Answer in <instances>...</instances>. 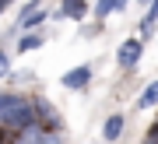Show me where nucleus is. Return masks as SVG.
Instances as JSON below:
<instances>
[{"label":"nucleus","mask_w":158,"mask_h":144,"mask_svg":"<svg viewBox=\"0 0 158 144\" xmlns=\"http://www.w3.org/2000/svg\"><path fill=\"white\" fill-rule=\"evenodd\" d=\"M18 144H63V137L56 130H46V127H25V130H18Z\"/></svg>","instance_id":"2"},{"label":"nucleus","mask_w":158,"mask_h":144,"mask_svg":"<svg viewBox=\"0 0 158 144\" xmlns=\"http://www.w3.org/2000/svg\"><path fill=\"white\" fill-rule=\"evenodd\" d=\"M151 141H158V123H155V127H151Z\"/></svg>","instance_id":"14"},{"label":"nucleus","mask_w":158,"mask_h":144,"mask_svg":"<svg viewBox=\"0 0 158 144\" xmlns=\"http://www.w3.org/2000/svg\"><path fill=\"white\" fill-rule=\"evenodd\" d=\"M113 4H116V0H98V4H95V18H106L109 11H113Z\"/></svg>","instance_id":"10"},{"label":"nucleus","mask_w":158,"mask_h":144,"mask_svg":"<svg viewBox=\"0 0 158 144\" xmlns=\"http://www.w3.org/2000/svg\"><path fill=\"white\" fill-rule=\"evenodd\" d=\"M42 42H46V35H42V32H28V35H21L18 49H21V53H32V49H39Z\"/></svg>","instance_id":"7"},{"label":"nucleus","mask_w":158,"mask_h":144,"mask_svg":"<svg viewBox=\"0 0 158 144\" xmlns=\"http://www.w3.org/2000/svg\"><path fill=\"white\" fill-rule=\"evenodd\" d=\"M148 144H158V141H148Z\"/></svg>","instance_id":"17"},{"label":"nucleus","mask_w":158,"mask_h":144,"mask_svg":"<svg viewBox=\"0 0 158 144\" xmlns=\"http://www.w3.org/2000/svg\"><path fill=\"white\" fill-rule=\"evenodd\" d=\"M123 127H127V120L119 116V112H116V116H109V120H106V127H102L106 141H119V137H123Z\"/></svg>","instance_id":"6"},{"label":"nucleus","mask_w":158,"mask_h":144,"mask_svg":"<svg viewBox=\"0 0 158 144\" xmlns=\"http://www.w3.org/2000/svg\"><path fill=\"white\" fill-rule=\"evenodd\" d=\"M88 81H91V63H81V67H74V70L63 74V88H70V91L88 88Z\"/></svg>","instance_id":"4"},{"label":"nucleus","mask_w":158,"mask_h":144,"mask_svg":"<svg viewBox=\"0 0 158 144\" xmlns=\"http://www.w3.org/2000/svg\"><path fill=\"white\" fill-rule=\"evenodd\" d=\"M7 74H11V56L0 49V78H7Z\"/></svg>","instance_id":"11"},{"label":"nucleus","mask_w":158,"mask_h":144,"mask_svg":"<svg viewBox=\"0 0 158 144\" xmlns=\"http://www.w3.org/2000/svg\"><path fill=\"white\" fill-rule=\"evenodd\" d=\"M85 18V0H63V18Z\"/></svg>","instance_id":"9"},{"label":"nucleus","mask_w":158,"mask_h":144,"mask_svg":"<svg viewBox=\"0 0 158 144\" xmlns=\"http://www.w3.org/2000/svg\"><path fill=\"white\" fill-rule=\"evenodd\" d=\"M0 123H4V127H11V130H25V127H32V123H35V105L25 102V99H18L11 109L0 112Z\"/></svg>","instance_id":"1"},{"label":"nucleus","mask_w":158,"mask_h":144,"mask_svg":"<svg viewBox=\"0 0 158 144\" xmlns=\"http://www.w3.org/2000/svg\"><path fill=\"white\" fill-rule=\"evenodd\" d=\"M137 105H141V109H151V105H158V81H155V84H148V88L141 91Z\"/></svg>","instance_id":"8"},{"label":"nucleus","mask_w":158,"mask_h":144,"mask_svg":"<svg viewBox=\"0 0 158 144\" xmlns=\"http://www.w3.org/2000/svg\"><path fill=\"white\" fill-rule=\"evenodd\" d=\"M42 18H46V14H42V0H32V4H25V11H21V18H18V25H21V28H35Z\"/></svg>","instance_id":"5"},{"label":"nucleus","mask_w":158,"mask_h":144,"mask_svg":"<svg viewBox=\"0 0 158 144\" xmlns=\"http://www.w3.org/2000/svg\"><path fill=\"white\" fill-rule=\"evenodd\" d=\"M155 18H158V0H151V4H148V14H144V21H151V25H155Z\"/></svg>","instance_id":"12"},{"label":"nucleus","mask_w":158,"mask_h":144,"mask_svg":"<svg viewBox=\"0 0 158 144\" xmlns=\"http://www.w3.org/2000/svg\"><path fill=\"white\" fill-rule=\"evenodd\" d=\"M127 4H130V0H116V4H113V11H127Z\"/></svg>","instance_id":"13"},{"label":"nucleus","mask_w":158,"mask_h":144,"mask_svg":"<svg viewBox=\"0 0 158 144\" xmlns=\"http://www.w3.org/2000/svg\"><path fill=\"white\" fill-rule=\"evenodd\" d=\"M4 7H7V0H0V11H4Z\"/></svg>","instance_id":"15"},{"label":"nucleus","mask_w":158,"mask_h":144,"mask_svg":"<svg viewBox=\"0 0 158 144\" xmlns=\"http://www.w3.org/2000/svg\"><path fill=\"white\" fill-rule=\"evenodd\" d=\"M141 4H151V0H141Z\"/></svg>","instance_id":"16"},{"label":"nucleus","mask_w":158,"mask_h":144,"mask_svg":"<svg viewBox=\"0 0 158 144\" xmlns=\"http://www.w3.org/2000/svg\"><path fill=\"white\" fill-rule=\"evenodd\" d=\"M141 56H144V42H141V39H127V42L116 49L119 67H137V63H141Z\"/></svg>","instance_id":"3"}]
</instances>
